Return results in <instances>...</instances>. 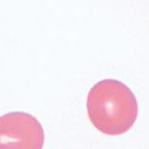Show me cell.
Segmentation results:
<instances>
[{"mask_svg": "<svg viewBox=\"0 0 149 149\" xmlns=\"http://www.w3.org/2000/svg\"><path fill=\"white\" fill-rule=\"evenodd\" d=\"M86 109L95 129L107 136H120L133 128L138 104L133 91L114 79L96 83L88 95Z\"/></svg>", "mask_w": 149, "mask_h": 149, "instance_id": "1", "label": "cell"}, {"mask_svg": "<svg viewBox=\"0 0 149 149\" xmlns=\"http://www.w3.org/2000/svg\"><path fill=\"white\" fill-rule=\"evenodd\" d=\"M41 124L26 112H11L0 117V149H42Z\"/></svg>", "mask_w": 149, "mask_h": 149, "instance_id": "2", "label": "cell"}]
</instances>
